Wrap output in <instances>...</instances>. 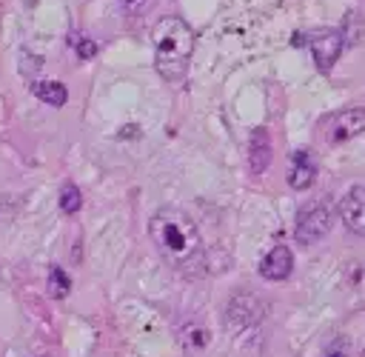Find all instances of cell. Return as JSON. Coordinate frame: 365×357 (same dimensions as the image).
I'll return each mask as SVG.
<instances>
[{
  "instance_id": "obj_1",
  "label": "cell",
  "mask_w": 365,
  "mask_h": 357,
  "mask_svg": "<svg viewBox=\"0 0 365 357\" xmlns=\"http://www.w3.org/2000/svg\"><path fill=\"white\" fill-rule=\"evenodd\" d=\"M148 234L157 251L177 271H197L202 263V237L197 223L180 208H160L148 220Z\"/></svg>"
},
{
  "instance_id": "obj_13",
  "label": "cell",
  "mask_w": 365,
  "mask_h": 357,
  "mask_svg": "<svg viewBox=\"0 0 365 357\" xmlns=\"http://www.w3.org/2000/svg\"><path fill=\"white\" fill-rule=\"evenodd\" d=\"M68 288H71L68 274H66L60 266H54V268L48 271V291H51V297H66Z\"/></svg>"
},
{
  "instance_id": "obj_11",
  "label": "cell",
  "mask_w": 365,
  "mask_h": 357,
  "mask_svg": "<svg viewBox=\"0 0 365 357\" xmlns=\"http://www.w3.org/2000/svg\"><path fill=\"white\" fill-rule=\"evenodd\" d=\"M31 91H34V97L43 100L46 106H63V103L68 100L66 86L57 83V80H37V83H31Z\"/></svg>"
},
{
  "instance_id": "obj_4",
  "label": "cell",
  "mask_w": 365,
  "mask_h": 357,
  "mask_svg": "<svg viewBox=\"0 0 365 357\" xmlns=\"http://www.w3.org/2000/svg\"><path fill=\"white\" fill-rule=\"evenodd\" d=\"M319 131L325 137L328 146H339L356 134L365 131V109H342V111H334L328 114L322 123H319Z\"/></svg>"
},
{
  "instance_id": "obj_16",
  "label": "cell",
  "mask_w": 365,
  "mask_h": 357,
  "mask_svg": "<svg viewBox=\"0 0 365 357\" xmlns=\"http://www.w3.org/2000/svg\"><path fill=\"white\" fill-rule=\"evenodd\" d=\"M6 197H9V194H0V226H3V223H9V217H11V208L6 206V203H9Z\"/></svg>"
},
{
  "instance_id": "obj_10",
  "label": "cell",
  "mask_w": 365,
  "mask_h": 357,
  "mask_svg": "<svg viewBox=\"0 0 365 357\" xmlns=\"http://www.w3.org/2000/svg\"><path fill=\"white\" fill-rule=\"evenodd\" d=\"M242 306L245 308H240V303H237V297L228 303V314H225V323H234L237 328H245V326H254L257 320H259V314H262V306H259V300L257 297H251V294H242Z\"/></svg>"
},
{
  "instance_id": "obj_6",
  "label": "cell",
  "mask_w": 365,
  "mask_h": 357,
  "mask_svg": "<svg viewBox=\"0 0 365 357\" xmlns=\"http://www.w3.org/2000/svg\"><path fill=\"white\" fill-rule=\"evenodd\" d=\"M339 217L348 231L365 237V186H354L339 200Z\"/></svg>"
},
{
  "instance_id": "obj_15",
  "label": "cell",
  "mask_w": 365,
  "mask_h": 357,
  "mask_svg": "<svg viewBox=\"0 0 365 357\" xmlns=\"http://www.w3.org/2000/svg\"><path fill=\"white\" fill-rule=\"evenodd\" d=\"M148 6V0H123V9L128 11V14H137V11H143Z\"/></svg>"
},
{
  "instance_id": "obj_5",
  "label": "cell",
  "mask_w": 365,
  "mask_h": 357,
  "mask_svg": "<svg viewBox=\"0 0 365 357\" xmlns=\"http://www.w3.org/2000/svg\"><path fill=\"white\" fill-rule=\"evenodd\" d=\"M305 43H308V49H311V54H314L317 69H319V71H331L334 63L339 60V51H342L345 37H342V31H336V29H319V31H311V34L305 37Z\"/></svg>"
},
{
  "instance_id": "obj_7",
  "label": "cell",
  "mask_w": 365,
  "mask_h": 357,
  "mask_svg": "<svg viewBox=\"0 0 365 357\" xmlns=\"http://www.w3.org/2000/svg\"><path fill=\"white\" fill-rule=\"evenodd\" d=\"M314 180H317V163H314V157L305 149H297L291 154V160H288V186L294 191H305V188L314 186Z\"/></svg>"
},
{
  "instance_id": "obj_14",
  "label": "cell",
  "mask_w": 365,
  "mask_h": 357,
  "mask_svg": "<svg viewBox=\"0 0 365 357\" xmlns=\"http://www.w3.org/2000/svg\"><path fill=\"white\" fill-rule=\"evenodd\" d=\"M71 43L77 46V54H80L83 60H91V57L97 54V43H94L91 37H80V34H77V37H71Z\"/></svg>"
},
{
  "instance_id": "obj_2",
  "label": "cell",
  "mask_w": 365,
  "mask_h": 357,
  "mask_svg": "<svg viewBox=\"0 0 365 357\" xmlns=\"http://www.w3.org/2000/svg\"><path fill=\"white\" fill-rule=\"evenodd\" d=\"M151 43H154V66L163 80L168 83H182L188 74V60L194 51V31L185 20L180 17H163L151 29Z\"/></svg>"
},
{
  "instance_id": "obj_9",
  "label": "cell",
  "mask_w": 365,
  "mask_h": 357,
  "mask_svg": "<svg viewBox=\"0 0 365 357\" xmlns=\"http://www.w3.org/2000/svg\"><path fill=\"white\" fill-rule=\"evenodd\" d=\"M271 163V137L265 129H254L251 131V143H248V166L251 174H262Z\"/></svg>"
},
{
  "instance_id": "obj_3",
  "label": "cell",
  "mask_w": 365,
  "mask_h": 357,
  "mask_svg": "<svg viewBox=\"0 0 365 357\" xmlns=\"http://www.w3.org/2000/svg\"><path fill=\"white\" fill-rule=\"evenodd\" d=\"M328 231H331V208H328L325 203L311 200V203H305V206L297 211V223H294V237H297V243L311 246V243L322 240Z\"/></svg>"
},
{
  "instance_id": "obj_12",
  "label": "cell",
  "mask_w": 365,
  "mask_h": 357,
  "mask_svg": "<svg viewBox=\"0 0 365 357\" xmlns=\"http://www.w3.org/2000/svg\"><path fill=\"white\" fill-rule=\"evenodd\" d=\"M80 206H83L80 188H77L74 183H66V186L60 188V208H63L66 214H74V211H80Z\"/></svg>"
},
{
  "instance_id": "obj_8",
  "label": "cell",
  "mask_w": 365,
  "mask_h": 357,
  "mask_svg": "<svg viewBox=\"0 0 365 357\" xmlns=\"http://www.w3.org/2000/svg\"><path fill=\"white\" fill-rule=\"evenodd\" d=\"M291 268H294V254H291L288 246H274V248L259 260V274H262L265 280H271V283L285 280V277L291 274Z\"/></svg>"
}]
</instances>
